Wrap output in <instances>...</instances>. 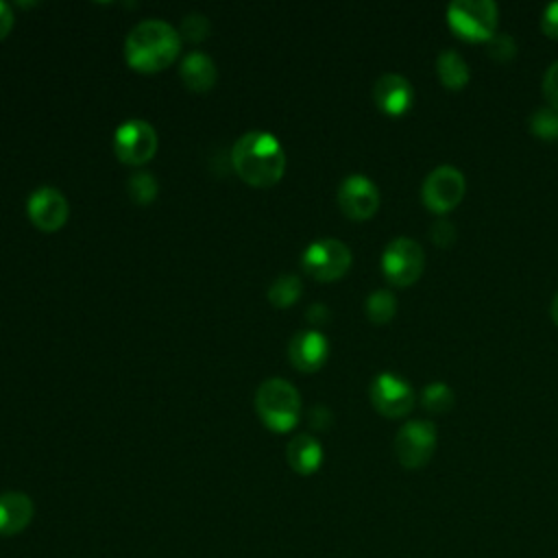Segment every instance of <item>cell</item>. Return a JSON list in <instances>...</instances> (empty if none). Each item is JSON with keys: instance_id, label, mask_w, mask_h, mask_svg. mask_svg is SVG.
<instances>
[{"instance_id": "23", "label": "cell", "mask_w": 558, "mask_h": 558, "mask_svg": "<svg viewBox=\"0 0 558 558\" xmlns=\"http://www.w3.org/2000/svg\"><path fill=\"white\" fill-rule=\"evenodd\" d=\"M126 190H129V196L137 205H148V203L155 201V196L159 192V185H157V181L150 172H135L126 181Z\"/></svg>"}, {"instance_id": "25", "label": "cell", "mask_w": 558, "mask_h": 558, "mask_svg": "<svg viewBox=\"0 0 558 558\" xmlns=\"http://www.w3.org/2000/svg\"><path fill=\"white\" fill-rule=\"evenodd\" d=\"M486 50H488V57L504 63V61H510L517 52V44L512 39V35L508 33H495L488 41H486Z\"/></svg>"}, {"instance_id": "4", "label": "cell", "mask_w": 558, "mask_h": 558, "mask_svg": "<svg viewBox=\"0 0 558 558\" xmlns=\"http://www.w3.org/2000/svg\"><path fill=\"white\" fill-rule=\"evenodd\" d=\"M449 28L466 41H488L497 28V4L493 0H453L447 7Z\"/></svg>"}, {"instance_id": "16", "label": "cell", "mask_w": 558, "mask_h": 558, "mask_svg": "<svg viewBox=\"0 0 558 558\" xmlns=\"http://www.w3.org/2000/svg\"><path fill=\"white\" fill-rule=\"evenodd\" d=\"M286 460L299 475H312L323 464V447L310 434H296L286 447Z\"/></svg>"}, {"instance_id": "32", "label": "cell", "mask_w": 558, "mask_h": 558, "mask_svg": "<svg viewBox=\"0 0 558 558\" xmlns=\"http://www.w3.org/2000/svg\"><path fill=\"white\" fill-rule=\"evenodd\" d=\"M551 320L558 325V292H556V296H554V301H551Z\"/></svg>"}, {"instance_id": "10", "label": "cell", "mask_w": 558, "mask_h": 558, "mask_svg": "<svg viewBox=\"0 0 558 558\" xmlns=\"http://www.w3.org/2000/svg\"><path fill=\"white\" fill-rule=\"evenodd\" d=\"M464 190H466V181L458 168L438 166L425 177L421 196L429 211L447 214L462 201Z\"/></svg>"}, {"instance_id": "11", "label": "cell", "mask_w": 558, "mask_h": 558, "mask_svg": "<svg viewBox=\"0 0 558 558\" xmlns=\"http://www.w3.org/2000/svg\"><path fill=\"white\" fill-rule=\"evenodd\" d=\"M338 205L351 220H366L379 209V190L364 174H349L338 187Z\"/></svg>"}, {"instance_id": "12", "label": "cell", "mask_w": 558, "mask_h": 558, "mask_svg": "<svg viewBox=\"0 0 558 558\" xmlns=\"http://www.w3.org/2000/svg\"><path fill=\"white\" fill-rule=\"evenodd\" d=\"M26 214L31 222L44 231V233H54L59 231L70 214L65 196L57 187H37L28 201H26Z\"/></svg>"}, {"instance_id": "29", "label": "cell", "mask_w": 558, "mask_h": 558, "mask_svg": "<svg viewBox=\"0 0 558 558\" xmlns=\"http://www.w3.org/2000/svg\"><path fill=\"white\" fill-rule=\"evenodd\" d=\"M331 423H333V414L329 412V408H325V405H314V408L310 410V425H312L314 429L325 432V429L331 427Z\"/></svg>"}, {"instance_id": "2", "label": "cell", "mask_w": 558, "mask_h": 558, "mask_svg": "<svg viewBox=\"0 0 558 558\" xmlns=\"http://www.w3.org/2000/svg\"><path fill=\"white\" fill-rule=\"evenodd\" d=\"M181 50V35L161 20H144L124 41L126 65L140 74H155L172 65Z\"/></svg>"}, {"instance_id": "5", "label": "cell", "mask_w": 558, "mask_h": 558, "mask_svg": "<svg viewBox=\"0 0 558 558\" xmlns=\"http://www.w3.org/2000/svg\"><path fill=\"white\" fill-rule=\"evenodd\" d=\"M351 251L336 238H323L307 244L301 255L303 270L316 281H338L351 268Z\"/></svg>"}, {"instance_id": "8", "label": "cell", "mask_w": 558, "mask_h": 558, "mask_svg": "<svg viewBox=\"0 0 558 558\" xmlns=\"http://www.w3.org/2000/svg\"><path fill=\"white\" fill-rule=\"evenodd\" d=\"M116 157L126 166H144L157 153V133L146 120H126L113 133Z\"/></svg>"}, {"instance_id": "19", "label": "cell", "mask_w": 558, "mask_h": 558, "mask_svg": "<svg viewBox=\"0 0 558 558\" xmlns=\"http://www.w3.org/2000/svg\"><path fill=\"white\" fill-rule=\"evenodd\" d=\"M364 312H366V318L375 325H384L388 320H392V316L397 314V299L390 290H373L368 296H366V303H364Z\"/></svg>"}, {"instance_id": "21", "label": "cell", "mask_w": 558, "mask_h": 558, "mask_svg": "<svg viewBox=\"0 0 558 558\" xmlns=\"http://www.w3.org/2000/svg\"><path fill=\"white\" fill-rule=\"evenodd\" d=\"M421 405L432 414H442L456 405V395L445 381H432L421 392Z\"/></svg>"}, {"instance_id": "15", "label": "cell", "mask_w": 558, "mask_h": 558, "mask_svg": "<svg viewBox=\"0 0 558 558\" xmlns=\"http://www.w3.org/2000/svg\"><path fill=\"white\" fill-rule=\"evenodd\" d=\"M35 506L26 493L9 490L0 495V536H15L33 521Z\"/></svg>"}, {"instance_id": "27", "label": "cell", "mask_w": 558, "mask_h": 558, "mask_svg": "<svg viewBox=\"0 0 558 558\" xmlns=\"http://www.w3.org/2000/svg\"><path fill=\"white\" fill-rule=\"evenodd\" d=\"M429 238L438 246H449L456 240V227L449 220H436L429 227Z\"/></svg>"}, {"instance_id": "6", "label": "cell", "mask_w": 558, "mask_h": 558, "mask_svg": "<svg viewBox=\"0 0 558 558\" xmlns=\"http://www.w3.org/2000/svg\"><path fill=\"white\" fill-rule=\"evenodd\" d=\"M425 268V251L412 238H395L386 244L381 253V272L384 277L399 288L412 286L418 281Z\"/></svg>"}, {"instance_id": "28", "label": "cell", "mask_w": 558, "mask_h": 558, "mask_svg": "<svg viewBox=\"0 0 558 558\" xmlns=\"http://www.w3.org/2000/svg\"><path fill=\"white\" fill-rule=\"evenodd\" d=\"M541 31L551 37L558 39V2H551L543 9L541 13Z\"/></svg>"}, {"instance_id": "20", "label": "cell", "mask_w": 558, "mask_h": 558, "mask_svg": "<svg viewBox=\"0 0 558 558\" xmlns=\"http://www.w3.org/2000/svg\"><path fill=\"white\" fill-rule=\"evenodd\" d=\"M301 290H303V286H301V279L296 275H279L272 281V286L268 288V301L275 307L283 310V307H290L299 301Z\"/></svg>"}, {"instance_id": "22", "label": "cell", "mask_w": 558, "mask_h": 558, "mask_svg": "<svg viewBox=\"0 0 558 558\" xmlns=\"http://www.w3.org/2000/svg\"><path fill=\"white\" fill-rule=\"evenodd\" d=\"M530 131L541 140H556L558 137V109L556 107H538L530 118Z\"/></svg>"}, {"instance_id": "24", "label": "cell", "mask_w": 558, "mask_h": 558, "mask_svg": "<svg viewBox=\"0 0 558 558\" xmlns=\"http://www.w3.org/2000/svg\"><path fill=\"white\" fill-rule=\"evenodd\" d=\"M209 31H211V24H209V20H207L203 13H187V15L183 17V22H181V33H179V35H181L185 41L198 44V41L207 39Z\"/></svg>"}, {"instance_id": "1", "label": "cell", "mask_w": 558, "mask_h": 558, "mask_svg": "<svg viewBox=\"0 0 558 558\" xmlns=\"http://www.w3.org/2000/svg\"><path fill=\"white\" fill-rule=\"evenodd\" d=\"M238 177L251 187H272L286 172V153L279 140L266 131H248L231 148Z\"/></svg>"}, {"instance_id": "18", "label": "cell", "mask_w": 558, "mask_h": 558, "mask_svg": "<svg viewBox=\"0 0 558 558\" xmlns=\"http://www.w3.org/2000/svg\"><path fill=\"white\" fill-rule=\"evenodd\" d=\"M436 74L447 89H462L471 78L469 63L462 59V54L449 48L436 57Z\"/></svg>"}, {"instance_id": "7", "label": "cell", "mask_w": 558, "mask_h": 558, "mask_svg": "<svg viewBox=\"0 0 558 558\" xmlns=\"http://www.w3.org/2000/svg\"><path fill=\"white\" fill-rule=\"evenodd\" d=\"M438 432L432 421H408L399 427L395 436V453L401 466L421 469L425 466L436 451Z\"/></svg>"}, {"instance_id": "9", "label": "cell", "mask_w": 558, "mask_h": 558, "mask_svg": "<svg viewBox=\"0 0 558 558\" xmlns=\"http://www.w3.org/2000/svg\"><path fill=\"white\" fill-rule=\"evenodd\" d=\"M368 397L373 408L386 418H401L412 412L416 403L414 388L408 379L395 373H379L368 388Z\"/></svg>"}, {"instance_id": "30", "label": "cell", "mask_w": 558, "mask_h": 558, "mask_svg": "<svg viewBox=\"0 0 558 558\" xmlns=\"http://www.w3.org/2000/svg\"><path fill=\"white\" fill-rule=\"evenodd\" d=\"M329 318H331V312H329L327 305L314 303V305L307 307V320L312 325H325V323H329Z\"/></svg>"}, {"instance_id": "3", "label": "cell", "mask_w": 558, "mask_h": 558, "mask_svg": "<svg viewBox=\"0 0 558 558\" xmlns=\"http://www.w3.org/2000/svg\"><path fill=\"white\" fill-rule=\"evenodd\" d=\"M255 410L268 429L283 434L299 423L301 395L290 381L270 377L262 381L255 392Z\"/></svg>"}, {"instance_id": "13", "label": "cell", "mask_w": 558, "mask_h": 558, "mask_svg": "<svg viewBox=\"0 0 558 558\" xmlns=\"http://www.w3.org/2000/svg\"><path fill=\"white\" fill-rule=\"evenodd\" d=\"M329 355L327 338L316 329L296 331L288 344V357L296 371L314 373L318 371Z\"/></svg>"}, {"instance_id": "14", "label": "cell", "mask_w": 558, "mask_h": 558, "mask_svg": "<svg viewBox=\"0 0 558 558\" xmlns=\"http://www.w3.org/2000/svg\"><path fill=\"white\" fill-rule=\"evenodd\" d=\"M373 100L379 111L388 116H401L414 102V87L405 76L388 72L375 81Z\"/></svg>"}, {"instance_id": "17", "label": "cell", "mask_w": 558, "mask_h": 558, "mask_svg": "<svg viewBox=\"0 0 558 558\" xmlns=\"http://www.w3.org/2000/svg\"><path fill=\"white\" fill-rule=\"evenodd\" d=\"M181 78L192 92H209L218 78L214 61L205 52H187L181 61Z\"/></svg>"}, {"instance_id": "31", "label": "cell", "mask_w": 558, "mask_h": 558, "mask_svg": "<svg viewBox=\"0 0 558 558\" xmlns=\"http://www.w3.org/2000/svg\"><path fill=\"white\" fill-rule=\"evenodd\" d=\"M13 28V11L9 4L0 2V41L11 33Z\"/></svg>"}, {"instance_id": "26", "label": "cell", "mask_w": 558, "mask_h": 558, "mask_svg": "<svg viewBox=\"0 0 558 558\" xmlns=\"http://www.w3.org/2000/svg\"><path fill=\"white\" fill-rule=\"evenodd\" d=\"M543 96L549 107L558 109V61H554L543 76Z\"/></svg>"}]
</instances>
